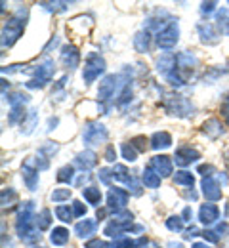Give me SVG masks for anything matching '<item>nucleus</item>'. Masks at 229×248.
I'll use <instances>...</instances> for the list:
<instances>
[{"mask_svg":"<svg viewBox=\"0 0 229 248\" xmlns=\"http://www.w3.org/2000/svg\"><path fill=\"white\" fill-rule=\"evenodd\" d=\"M36 227V216H34V202L27 201L19 206L17 210V219H15V233L23 243H36L40 239Z\"/></svg>","mask_w":229,"mask_h":248,"instance_id":"1","label":"nucleus"},{"mask_svg":"<svg viewBox=\"0 0 229 248\" xmlns=\"http://www.w3.org/2000/svg\"><path fill=\"white\" fill-rule=\"evenodd\" d=\"M25 23H27V10L19 8L2 27V48H12L19 36L25 31Z\"/></svg>","mask_w":229,"mask_h":248,"instance_id":"2","label":"nucleus"},{"mask_svg":"<svg viewBox=\"0 0 229 248\" xmlns=\"http://www.w3.org/2000/svg\"><path fill=\"white\" fill-rule=\"evenodd\" d=\"M163 107L166 109L168 115H172V117H180V119H187V117H191L193 111H195L193 103H191L185 95L176 93V92H170L164 95Z\"/></svg>","mask_w":229,"mask_h":248,"instance_id":"3","label":"nucleus"},{"mask_svg":"<svg viewBox=\"0 0 229 248\" xmlns=\"http://www.w3.org/2000/svg\"><path fill=\"white\" fill-rule=\"evenodd\" d=\"M105 67H107L105 60L99 54H96V52H90L88 58H86V63H84V69H82V80H84V84H92L99 75L105 73Z\"/></svg>","mask_w":229,"mask_h":248,"instance_id":"4","label":"nucleus"},{"mask_svg":"<svg viewBox=\"0 0 229 248\" xmlns=\"http://www.w3.org/2000/svg\"><path fill=\"white\" fill-rule=\"evenodd\" d=\"M197 58L191 52H180L176 56V77L182 80V82H187L191 80L193 73L197 71Z\"/></svg>","mask_w":229,"mask_h":248,"instance_id":"5","label":"nucleus"},{"mask_svg":"<svg viewBox=\"0 0 229 248\" xmlns=\"http://www.w3.org/2000/svg\"><path fill=\"white\" fill-rule=\"evenodd\" d=\"M54 73H56V63L52 62V60H46V62L40 63V65L36 67L34 77L29 80V82H25V86H27V88H31V90L44 88V86H46V84L52 80Z\"/></svg>","mask_w":229,"mask_h":248,"instance_id":"6","label":"nucleus"},{"mask_svg":"<svg viewBox=\"0 0 229 248\" xmlns=\"http://www.w3.org/2000/svg\"><path fill=\"white\" fill-rule=\"evenodd\" d=\"M107 138H109V132H107V128L101 123H88L84 126V132H82V141H84V145L92 147V145L105 143Z\"/></svg>","mask_w":229,"mask_h":248,"instance_id":"7","label":"nucleus"},{"mask_svg":"<svg viewBox=\"0 0 229 248\" xmlns=\"http://www.w3.org/2000/svg\"><path fill=\"white\" fill-rule=\"evenodd\" d=\"M155 40H157V46H159V48H163V50H172V48L178 44V40H180V27H178V23H176V21L168 23L164 29H161V31L157 32Z\"/></svg>","mask_w":229,"mask_h":248,"instance_id":"8","label":"nucleus"},{"mask_svg":"<svg viewBox=\"0 0 229 248\" xmlns=\"http://www.w3.org/2000/svg\"><path fill=\"white\" fill-rule=\"evenodd\" d=\"M128 191L121 189V187H111L109 193H107V208L111 212H122L126 210V204H128Z\"/></svg>","mask_w":229,"mask_h":248,"instance_id":"9","label":"nucleus"},{"mask_svg":"<svg viewBox=\"0 0 229 248\" xmlns=\"http://www.w3.org/2000/svg\"><path fill=\"white\" fill-rule=\"evenodd\" d=\"M21 176H23L25 186L29 187L31 191H34L38 187V166H36V158H33V156L25 158V162L21 166Z\"/></svg>","mask_w":229,"mask_h":248,"instance_id":"10","label":"nucleus"},{"mask_svg":"<svg viewBox=\"0 0 229 248\" xmlns=\"http://www.w3.org/2000/svg\"><path fill=\"white\" fill-rule=\"evenodd\" d=\"M197 31L200 36V42L206 46H214L220 42V31L210 23V21H200L197 23Z\"/></svg>","mask_w":229,"mask_h":248,"instance_id":"11","label":"nucleus"},{"mask_svg":"<svg viewBox=\"0 0 229 248\" xmlns=\"http://www.w3.org/2000/svg\"><path fill=\"white\" fill-rule=\"evenodd\" d=\"M117 82H119V77H115V75H107V77H103V80L99 82V88H98V97L101 103L111 101V97L115 95Z\"/></svg>","mask_w":229,"mask_h":248,"instance_id":"12","label":"nucleus"},{"mask_svg":"<svg viewBox=\"0 0 229 248\" xmlns=\"http://www.w3.org/2000/svg\"><path fill=\"white\" fill-rule=\"evenodd\" d=\"M149 168L151 170H155L161 178H168V176H172V170H174V166H172V158L166 155H157L151 158V162H149Z\"/></svg>","mask_w":229,"mask_h":248,"instance_id":"13","label":"nucleus"},{"mask_svg":"<svg viewBox=\"0 0 229 248\" xmlns=\"http://www.w3.org/2000/svg\"><path fill=\"white\" fill-rule=\"evenodd\" d=\"M61 63H63V67H67L69 71H75V69L78 67V63H80V54H78L76 46H73V44L63 46V50H61Z\"/></svg>","mask_w":229,"mask_h":248,"instance_id":"14","label":"nucleus"},{"mask_svg":"<svg viewBox=\"0 0 229 248\" xmlns=\"http://www.w3.org/2000/svg\"><path fill=\"white\" fill-rule=\"evenodd\" d=\"M198 158H200V153L193 147H180L174 155V160L178 166H189V164L197 162Z\"/></svg>","mask_w":229,"mask_h":248,"instance_id":"15","label":"nucleus"},{"mask_svg":"<svg viewBox=\"0 0 229 248\" xmlns=\"http://www.w3.org/2000/svg\"><path fill=\"white\" fill-rule=\"evenodd\" d=\"M96 164H98V155H96L94 151H90V149H86V151H80L78 155L75 156V166H78L82 172H88V170H92Z\"/></svg>","mask_w":229,"mask_h":248,"instance_id":"16","label":"nucleus"},{"mask_svg":"<svg viewBox=\"0 0 229 248\" xmlns=\"http://www.w3.org/2000/svg\"><path fill=\"white\" fill-rule=\"evenodd\" d=\"M202 195L208 199V201H220L222 199V187L220 184L214 180V178H204L202 180Z\"/></svg>","mask_w":229,"mask_h":248,"instance_id":"17","label":"nucleus"},{"mask_svg":"<svg viewBox=\"0 0 229 248\" xmlns=\"http://www.w3.org/2000/svg\"><path fill=\"white\" fill-rule=\"evenodd\" d=\"M220 217V208L216 206V204H202L200 206V210H198V219H200V223H204V225H212V223H216V219Z\"/></svg>","mask_w":229,"mask_h":248,"instance_id":"18","label":"nucleus"},{"mask_svg":"<svg viewBox=\"0 0 229 248\" xmlns=\"http://www.w3.org/2000/svg\"><path fill=\"white\" fill-rule=\"evenodd\" d=\"M224 132H226V128L218 119H208L206 123L202 124V134L206 138H210V140H218L220 136H224Z\"/></svg>","mask_w":229,"mask_h":248,"instance_id":"19","label":"nucleus"},{"mask_svg":"<svg viewBox=\"0 0 229 248\" xmlns=\"http://www.w3.org/2000/svg\"><path fill=\"white\" fill-rule=\"evenodd\" d=\"M157 71L168 78V77L176 71V56H172V54H163L161 58H157Z\"/></svg>","mask_w":229,"mask_h":248,"instance_id":"20","label":"nucleus"},{"mask_svg":"<svg viewBox=\"0 0 229 248\" xmlns=\"http://www.w3.org/2000/svg\"><path fill=\"white\" fill-rule=\"evenodd\" d=\"M149 44H151V32L149 29H141L134 34V48L136 52L139 54H145L149 50Z\"/></svg>","mask_w":229,"mask_h":248,"instance_id":"21","label":"nucleus"},{"mask_svg":"<svg viewBox=\"0 0 229 248\" xmlns=\"http://www.w3.org/2000/svg\"><path fill=\"white\" fill-rule=\"evenodd\" d=\"M149 143H151V149H155V151L168 149V147L172 145V136H170L168 132H155V134L151 136Z\"/></svg>","mask_w":229,"mask_h":248,"instance_id":"22","label":"nucleus"},{"mask_svg":"<svg viewBox=\"0 0 229 248\" xmlns=\"http://www.w3.org/2000/svg\"><path fill=\"white\" fill-rule=\"evenodd\" d=\"M94 231H96V221L94 219H82V221H78L75 225V233L80 239H86V237L94 235Z\"/></svg>","mask_w":229,"mask_h":248,"instance_id":"23","label":"nucleus"},{"mask_svg":"<svg viewBox=\"0 0 229 248\" xmlns=\"http://www.w3.org/2000/svg\"><path fill=\"white\" fill-rule=\"evenodd\" d=\"M69 241V229L65 227H54L52 233H50V243L54 247H63Z\"/></svg>","mask_w":229,"mask_h":248,"instance_id":"24","label":"nucleus"},{"mask_svg":"<svg viewBox=\"0 0 229 248\" xmlns=\"http://www.w3.org/2000/svg\"><path fill=\"white\" fill-rule=\"evenodd\" d=\"M113 180H117V182H122V184H126V186H130L132 180H134V176L128 172V168H126L124 164H115V168H113Z\"/></svg>","mask_w":229,"mask_h":248,"instance_id":"25","label":"nucleus"},{"mask_svg":"<svg viewBox=\"0 0 229 248\" xmlns=\"http://www.w3.org/2000/svg\"><path fill=\"white\" fill-rule=\"evenodd\" d=\"M36 123H38V111H36V109H31V111L27 113L25 121L21 123V132H23L25 136H29V134H31V132L34 130Z\"/></svg>","mask_w":229,"mask_h":248,"instance_id":"26","label":"nucleus"},{"mask_svg":"<svg viewBox=\"0 0 229 248\" xmlns=\"http://www.w3.org/2000/svg\"><path fill=\"white\" fill-rule=\"evenodd\" d=\"M147 245V237H139L137 241H132L126 237H121L115 241V248H141Z\"/></svg>","mask_w":229,"mask_h":248,"instance_id":"27","label":"nucleus"},{"mask_svg":"<svg viewBox=\"0 0 229 248\" xmlns=\"http://www.w3.org/2000/svg\"><path fill=\"white\" fill-rule=\"evenodd\" d=\"M141 180H143V184L147 187H151V189H157V187H161V176L155 172V170H151V168H145L143 170V176H141Z\"/></svg>","mask_w":229,"mask_h":248,"instance_id":"28","label":"nucleus"},{"mask_svg":"<svg viewBox=\"0 0 229 248\" xmlns=\"http://www.w3.org/2000/svg\"><path fill=\"white\" fill-rule=\"evenodd\" d=\"M174 184L176 186H185V187H193L195 186V176L187 170H182V172H176L174 174Z\"/></svg>","mask_w":229,"mask_h":248,"instance_id":"29","label":"nucleus"},{"mask_svg":"<svg viewBox=\"0 0 229 248\" xmlns=\"http://www.w3.org/2000/svg\"><path fill=\"white\" fill-rule=\"evenodd\" d=\"M216 19H218V29H220V32H222V34H228L229 36V8H222V10H218Z\"/></svg>","mask_w":229,"mask_h":248,"instance_id":"30","label":"nucleus"},{"mask_svg":"<svg viewBox=\"0 0 229 248\" xmlns=\"http://www.w3.org/2000/svg\"><path fill=\"white\" fill-rule=\"evenodd\" d=\"M82 197L86 199L88 204H94V206H98L101 202V191L98 187H84L82 189Z\"/></svg>","mask_w":229,"mask_h":248,"instance_id":"31","label":"nucleus"},{"mask_svg":"<svg viewBox=\"0 0 229 248\" xmlns=\"http://www.w3.org/2000/svg\"><path fill=\"white\" fill-rule=\"evenodd\" d=\"M17 201V193L12 189V187H6V189H2V193H0V202H2V208H10V206H14V202Z\"/></svg>","mask_w":229,"mask_h":248,"instance_id":"32","label":"nucleus"},{"mask_svg":"<svg viewBox=\"0 0 229 248\" xmlns=\"http://www.w3.org/2000/svg\"><path fill=\"white\" fill-rule=\"evenodd\" d=\"M25 117H27V113H25V105H15V107H12V109H10L8 123L14 126V124H17V123H23V121H25Z\"/></svg>","mask_w":229,"mask_h":248,"instance_id":"33","label":"nucleus"},{"mask_svg":"<svg viewBox=\"0 0 229 248\" xmlns=\"http://www.w3.org/2000/svg\"><path fill=\"white\" fill-rule=\"evenodd\" d=\"M50 225H52V212L48 208H42L36 216V227L40 231H46V229H50Z\"/></svg>","mask_w":229,"mask_h":248,"instance_id":"34","label":"nucleus"},{"mask_svg":"<svg viewBox=\"0 0 229 248\" xmlns=\"http://www.w3.org/2000/svg\"><path fill=\"white\" fill-rule=\"evenodd\" d=\"M75 180V166L67 164V166H61L58 170V182L60 184H73Z\"/></svg>","mask_w":229,"mask_h":248,"instance_id":"35","label":"nucleus"},{"mask_svg":"<svg viewBox=\"0 0 229 248\" xmlns=\"http://www.w3.org/2000/svg\"><path fill=\"white\" fill-rule=\"evenodd\" d=\"M56 216H58L60 221H63V223H71V221H73V217H75V212H73V208L60 204V206L56 208Z\"/></svg>","mask_w":229,"mask_h":248,"instance_id":"36","label":"nucleus"},{"mask_svg":"<svg viewBox=\"0 0 229 248\" xmlns=\"http://www.w3.org/2000/svg\"><path fill=\"white\" fill-rule=\"evenodd\" d=\"M40 6H42L46 12H54V14H58V12H65L67 6H69V2H65V0H60V2H40Z\"/></svg>","mask_w":229,"mask_h":248,"instance_id":"37","label":"nucleus"},{"mask_svg":"<svg viewBox=\"0 0 229 248\" xmlns=\"http://www.w3.org/2000/svg\"><path fill=\"white\" fill-rule=\"evenodd\" d=\"M166 227H168L170 231H174V233L183 231V217L182 216H170L168 219H166Z\"/></svg>","mask_w":229,"mask_h":248,"instance_id":"38","label":"nucleus"},{"mask_svg":"<svg viewBox=\"0 0 229 248\" xmlns=\"http://www.w3.org/2000/svg\"><path fill=\"white\" fill-rule=\"evenodd\" d=\"M6 99H8V103H10L12 107H15V105H25V103L29 101V95L23 92H15V93H12V95H6Z\"/></svg>","mask_w":229,"mask_h":248,"instance_id":"39","label":"nucleus"},{"mask_svg":"<svg viewBox=\"0 0 229 248\" xmlns=\"http://www.w3.org/2000/svg\"><path fill=\"white\" fill-rule=\"evenodd\" d=\"M121 151H122V156L128 160V162H134L137 158V149L132 145V143H122L121 145Z\"/></svg>","mask_w":229,"mask_h":248,"instance_id":"40","label":"nucleus"},{"mask_svg":"<svg viewBox=\"0 0 229 248\" xmlns=\"http://www.w3.org/2000/svg\"><path fill=\"white\" fill-rule=\"evenodd\" d=\"M69 199H71V189H54V193H52L54 202H65Z\"/></svg>","mask_w":229,"mask_h":248,"instance_id":"41","label":"nucleus"},{"mask_svg":"<svg viewBox=\"0 0 229 248\" xmlns=\"http://www.w3.org/2000/svg\"><path fill=\"white\" fill-rule=\"evenodd\" d=\"M130 99H132V80H126V84H124V90L121 92L119 99H117V103H119V105H124V103H128Z\"/></svg>","mask_w":229,"mask_h":248,"instance_id":"42","label":"nucleus"},{"mask_svg":"<svg viewBox=\"0 0 229 248\" xmlns=\"http://www.w3.org/2000/svg\"><path fill=\"white\" fill-rule=\"evenodd\" d=\"M113 219L119 221V223H122V225H132L134 216H132V212H128V210H122V212H117V214L113 216Z\"/></svg>","mask_w":229,"mask_h":248,"instance_id":"43","label":"nucleus"},{"mask_svg":"<svg viewBox=\"0 0 229 248\" xmlns=\"http://www.w3.org/2000/svg\"><path fill=\"white\" fill-rule=\"evenodd\" d=\"M99 180L105 184V186H111V180H113V170L109 168H99Z\"/></svg>","mask_w":229,"mask_h":248,"instance_id":"44","label":"nucleus"},{"mask_svg":"<svg viewBox=\"0 0 229 248\" xmlns=\"http://www.w3.org/2000/svg\"><path fill=\"white\" fill-rule=\"evenodd\" d=\"M73 212H75V216L82 217L86 214V206L80 201H73Z\"/></svg>","mask_w":229,"mask_h":248,"instance_id":"45","label":"nucleus"},{"mask_svg":"<svg viewBox=\"0 0 229 248\" xmlns=\"http://www.w3.org/2000/svg\"><path fill=\"white\" fill-rule=\"evenodd\" d=\"M86 248H113V245L101 241V239H94V241H88L86 243Z\"/></svg>","mask_w":229,"mask_h":248,"instance_id":"46","label":"nucleus"},{"mask_svg":"<svg viewBox=\"0 0 229 248\" xmlns=\"http://www.w3.org/2000/svg\"><path fill=\"white\" fill-rule=\"evenodd\" d=\"M200 235H202L206 241H210V243H218V233H216V229H204V231H200Z\"/></svg>","mask_w":229,"mask_h":248,"instance_id":"47","label":"nucleus"},{"mask_svg":"<svg viewBox=\"0 0 229 248\" xmlns=\"http://www.w3.org/2000/svg\"><path fill=\"white\" fill-rule=\"evenodd\" d=\"M216 6H218L216 2H202V4H200V12L208 16V14H212V12L216 10Z\"/></svg>","mask_w":229,"mask_h":248,"instance_id":"48","label":"nucleus"},{"mask_svg":"<svg viewBox=\"0 0 229 248\" xmlns=\"http://www.w3.org/2000/svg\"><path fill=\"white\" fill-rule=\"evenodd\" d=\"M212 172H214V166H210V164H200L198 166V174H202L204 178H212Z\"/></svg>","mask_w":229,"mask_h":248,"instance_id":"49","label":"nucleus"},{"mask_svg":"<svg viewBox=\"0 0 229 248\" xmlns=\"http://www.w3.org/2000/svg\"><path fill=\"white\" fill-rule=\"evenodd\" d=\"M115 158H117V151H115L113 145H109V147L105 149V160H107V162H115Z\"/></svg>","mask_w":229,"mask_h":248,"instance_id":"50","label":"nucleus"},{"mask_svg":"<svg viewBox=\"0 0 229 248\" xmlns=\"http://www.w3.org/2000/svg\"><path fill=\"white\" fill-rule=\"evenodd\" d=\"M132 145H134L137 151H145V138H134V140H132Z\"/></svg>","mask_w":229,"mask_h":248,"instance_id":"51","label":"nucleus"},{"mask_svg":"<svg viewBox=\"0 0 229 248\" xmlns=\"http://www.w3.org/2000/svg\"><path fill=\"white\" fill-rule=\"evenodd\" d=\"M58 151V145H54L52 141H46V145L40 149V153L44 155V153H48V155H52V153H56Z\"/></svg>","mask_w":229,"mask_h":248,"instance_id":"52","label":"nucleus"},{"mask_svg":"<svg viewBox=\"0 0 229 248\" xmlns=\"http://www.w3.org/2000/svg\"><path fill=\"white\" fill-rule=\"evenodd\" d=\"M222 115H224L226 123L229 124V93L226 95V99H224V103H222Z\"/></svg>","mask_w":229,"mask_h":248,"instance_id":"53","label":"nucleus"},{"mask_svg":"<svg viewBox=\"0 0 229 248\" xmlns=\"http://www.w3.org/2000/svg\"><path fill=\"white\" fill-rule=\"evenodd\" d=\"M197 235H200V231H198L197 227H189V229L185 231V235H183V239H187V241H189V239H193V237H197Z\"/></svg>","mask_w":229,"mask_h":248,"instance_id":"54","label":"nucleus"},{"mask_svg":"<svg viewBox=\"0 0 229 248\" xmlns=\"http://www.w3.org/2000/svg\"><path fill=\"white\" fill-rule=\"evenodd\" d=\"M224 164H226V168L229 170V143L226 145V149H224Z\"/></svg>","mask_w":229,"mask_h":248,"instance_id":"55","label":"nucleus"},{"mask_svg":"<svg viewBox=\"0 0 229 248\" xmlns=\"http://www.w3.org/2000/svg\"><path fill=\"white\" fill-rule=\"evenodd\" d=\"M226 231H228V223H220L216 227V233H226Z\"/></svg>","mask_w":229,"mask_h":248,"instance_id":"56","label":"nucleus"},{"mask_svg":"<svg viewBox=\"0 0 229 248\" xmlns=\"http://www.w3.org/2000/svg\"><path fill=\"white\" fill-rule=\"evenodd\" d=\"M166 248H183V245L182 243H168Z\"/></svg>","mask_w":229,"mask_h":248,"instance_id":"57","label":"nucleus"},{"mask_svg":"<svg viewBox=\"0 0 229 248\" xmlns=\"http://www.w3.org/2000/svg\"><path fill=\"white\" fill-rule=\"evenodd\" d=\"M193 248H212V247H208V245H202V243H195V245H193Z\"/></svg>","mask_w":229,"mask_h":248,"instance_id":"58","label":"nucleus"},{"mask_svg":"<svg viewBox=\"0 0 229 248\" xmlns=\"http://www.w3.org/2000/svg\"><path fill=\"white\" fill-rule=\"evenodd\" d=\"M56 124H58V119H54V121H50V124H48L50 128H48V130H54V126H56Z\"/></svg>","mask_w":229,"mask_h":248,"instance_id":"59","label":"nucleus"},{"mask_svg":"<svg viewBox=\"0 0 229 248\" xmlns=\"http://www.w3.org/2000/svg\"><path fill=\"white\" fill-rule=\"evenodd\" d=\"M226 248H229V239H228V245H226Z\"/></svg>","mask_w":229,"mask_h":248,"instance_id":"60","label":"nucleus"},{"mask_svg":"<svg viewBox=\"0 0 229 248\" xmlns=\"http://www.w3.org/2000/svg\"><path fill=\"white\" fill-rule=\"evenodd\" d=\"M228 71H229V69H228Z\"/></svg>","mask_w":229,"mask_h":248,"instance_id":"61","label":"nucleus"}]
</instances>
